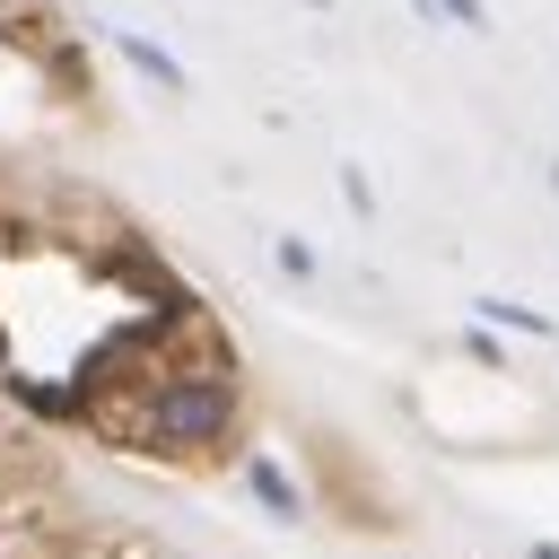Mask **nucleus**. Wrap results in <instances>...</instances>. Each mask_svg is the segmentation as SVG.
Returning <instances> with one entry per match:
<instances>
[{
	"mask_svg": "<svg viewBox=\"0 0 559 559\" xmlns=\"http://www.w3.org/2000/svg\"><path fill=\"white\" fill-rule=\"evenodd\" d=\"M437 9H454L463 26H480V0H437Z\"/></svg>",
	"mask_w": 559,
	"mask_h": 559,
	"instance_id": "39448f33",
	"label": "nucleus"
},
{
	"mask_svg": "<svg viewBox=\"0 0 559 559\" xmlns=\"http://www.w3.org/2000/svg\"><path fill=\"white\" fill-rule=\"evenodd\" d=\"M253 498H262L271 515H297V489H288V472H280V463H253Z\"/></svg>",
	"mask_w": 559,
	"mask_h": 559,
	"instance_id": "f03ea898",
	"label": "nucleus"
},
{
	"mask_svg": "<svg viewBox=\"0 0 559 559\" xmlns=\"http://www.w3.org/2000/svg\"><path fill=\"white\" fill-rule=\"evenodd\" d=\"M122 52H131V61H140V70L157 79V87H183V70H175V61L157 52V44H140V35H122Z\"/></svg>",
	"mask_w": 559,
	"mask_h": 559,
	"instance_id": "7ed1b4c3",
	"label": "nucleus"
},
{
	"mask_svg": "<svg viewBox=\"0 0 559 559\" xmlns=\"http://www.w3.org/2000/svg\"><path fill=\"white\" fill-rule=\"evenodd\" d=\"M480 314H489V323H515V332H533V341L550 332V323H542L533 306H515V297H480Z\"/></svg>",
	"mask_w": 559,
	"mask_h": 559,
	"instance_id": "20e7f679",
	"label": "nucleus"
},
{
	"mask_svg": "<svg viewBox=\"0 0 559 559\" xmlns=\"http://www.w3.org/2000/svg\"><path fill=\"white\" fill-rule=\"evenodd\" d=\"M227 411H236V402H227L218 376H175V384L148 402V437H157V445H210V437L227 428Z\"/></svg>",
	"mask_w": 559,
	"mask_h": 559,
	"instance_id": "f257e3e1",
	"label": "nucleus"
},
{
	"mask_svg": "<svg viewBox=\"0 0 559 559\" xmlns=\"http://www.w3.org/2000/svg\"><path fill=\"white\" fill-rule=\"evenodd\" d=\"M533 559H559V542H533Z\"/></svg>",
	"mask_w": 559,
	"mask_h": 559,
	"instance_id": "423d86ee",
	"label": "nucleus"
}]
</instances>
